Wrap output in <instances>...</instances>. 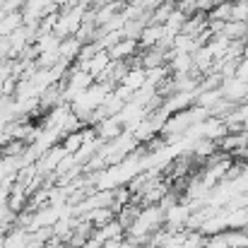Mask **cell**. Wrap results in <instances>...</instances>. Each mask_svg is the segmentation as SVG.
<instances>
[{
  "instance_id": "1",
  "label": "cell",
  "mask_w": 248,
  "mask_h": 248,
  "mask_svg": "<svg viewBox=\"0 0 248 248\" xmlns=\"http://www.w3.org/2000/svg\"><path fill=\"white\" fill-rule=\"evenodd\" d=\"M29 241V232L22 227H12L10 234H5V248H27Z\"/></svg>"
}]
</instances>
